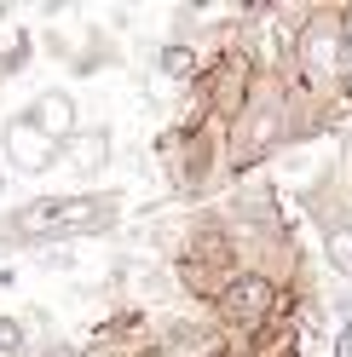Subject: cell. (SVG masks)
Instances as JSON below:
<instances>
[{
	"instance_id": "1",
	"label": "cell",
	"mask_w": 352,
	"mask_h": 357,
	"mask_svg": "<svg viewBox=\"0 0 352 357\" xmlns=\"http://www.w3.org/2000/svg\"><path fill=\"white\" fill-rule=\"evenodd\" d=\"M127 196L122 190H52V196H29L0 213V248L12 254H47V248H75L122 231Z\"/></svg>"
},
{
	"instance_id": "2",
	"label": "cell",
	"mask_w": 352,
	"mask_h": 357,
	"mask_svg": "<svg viewBox=\"0 0 352 357\" xmlns=\"http://www.w3.org/2000/svg\"><path fill=\"white\" fill-rule=\"evenodd\" d=\"M81 132V109L70 86H41L29 104H17L6 121H0V162L24 178H41L64 162L70 139Z\"/></svg>"
},
{
	"instance_id": "3",
	"label": "cell",
	"mask_w": 352,
	"mask_h": 357,
	"mask_svg": "<svg viewBox=\"0 0 352 357\" xmlns=\"http://www.w3.org/2000/svg\"><path fill=\"white\" fill-rule=\"evenodd\" d=\"M283 139H289V93H283L277 81H254L249 104L226 121V167L249 173V167L266 162Z\"/></svg>"
},
{
	"instance_id": "4",
	"label": "cell",
	"mask_w": 352,
	"mask_h": 357,
	"mask_svg": "<svg viewBox=\"0 0 352 357\" xmlns=\"http://www.w3.org/2000/svg\"><path fill=\"white\" fill-rule=\"evenodd\" d=\"M341 52H346V24L335 6H318L295 29V75L312 98L341 93Z\"/></svg>"
},
{
	"instance_id": "5",
	"label": "cell",
	"mask_w": 352,
	"mask_h": 357,
	"mask_svg": "<svg viewBox=\"0 0 352 357\" xmlns=\"http://www.w3.org/2000/svg\"><path fill=\"white\" fill-rule=\"evenodd\" d=\"M214 317H219V334H266L277 317V277L237 265L214 294Z\"/></svg>"
},
{
	"instance_id": "6",
	"label": "cell",
	"mask_w": 352,
	"mask_h": 357,
	"mask_svg": "<svg viewBox=\"0 0 352 357\" xmlns=\"http://www.w3.org/2000/svg\"><path fill=\"white\" fill-rule=\"evenodd\" d=\"M150 357H226V334H219V323L162 317L150 328Z\"/></svg>"
},
{
	"instance_id": "7",
	"label": "cell",
	"mask_w": 352,
	"mask_h": 357,
	"mask_svg": "<svg viewBox=\"0 0 352 357\" xmlns=\"http://www.w3.org/2000/svg\"><path fill=\"white\" fill-rule=\"evenodd\" d=\"M110 155H116V132H110V121H93V127H81L70 150H64V167H70L75 178H98L110 167Z\"/></svg>"
},
{
	"instance_id": "8",
	"label": "cell",
	"mask_w": 352,
	"mask_h": 357,
	"mask_svg": "<svg viewBox=\"0 0 352 357\" xmlns=\"http://www.w3.org/2000/svg\"><path fill=\"white\" fill-rule=\"evenodd\" d=\"M110 63H122V52H116V40H110L104 29H87V52H75V58H70V75H75V81H87V75H98V70H110Z\"/></svg>"
},
{
	"instance_id": "9",
	"label": "cell",
	"mask_w": 352,
	"mask_h": 357,
	"mask_svg": "<svg viewBox=\"0 0 352 357\" xmlns=\"http://www.w3.org/2000/svg\"><path fill=\"white\" fill-rule=\"evenodd\" d=\"M29 63H35V29H24V24H17L6 40H0V86H6L12 75H24Z\"/></svg>"
},
{
	"instance_id": "10",
	"label": "cell",
	"mask_w": 352,
	"mask_h": 357,
	"mask_svg": "<svg viewBox=\"0 0 352 357\" xmlns=\"http://www.w3.org/2000/svg\"><path fill=\"white\" fill-rule=\"evenodd\" d=\"M156 70H162L168 81H196L203 58H196L191 40H162V47H156Z\"/></svg>"
},
{
	"instance_id": "11",
	"label": "cell",
	"mask_w": 352,
	"mask_h": 357,
	"mask_svg": "<svg viewBox=\"0 0 352 357\" xmlns=\"http://www.w3.org/2000/svg\"><path fill=\"white\" fill-rule=\"evenodd\" d=\"M323 259L352 277V219H323Z\"/></svg>"
},
{
	"instance_id": "12",
	"label": "cell",
	"mask_w": 352,
	"mask_h": 357,
	"mask_svg": "<svg viewBox=\"0 0 352 357\" xmlns=\"http://www.w3.org/2000/svg\"><path fill=\"white\" fill-rule=\"evenodd\" d=\"M35 340H29V317L17 311H0V357H29Z\"/></svg>"
},
{
	"instance_id": "13",
	"label": "cell",
	"mask_w": 352,
	"mask_h": 357,
	"mask_svg": "<svg viewBox=\"0 0 352 357\" xmlns=\"http://www.w3.org/2000/svg\"><path fill=\"white\" fill-rule=\"evenodd\" d=\"M29 357H81V346H70V340H58V334H47Z\"/></svg>"
},
{
	"instance_id": "14",
	"label": "cell",
	"mask_w": 352,
	"mask_h": 357,
	"mask_svg": "<svg viewBox=\"0 0 352 357\" xmlns=\"http://www.w3.org/2000/svg\"><path fill=\"white\" fill-rule=\"evenodd\" d=\"M41 265H52V271H75V254H70V248H47Z\"/></svg>"
},
{
	"instance_id": "15",
	"label": "cell",
	"mask_w": 352,
	"mask_h": 357,
	"mask_svg": "<svg viewBox=\"0 0 352 357\" xmlns=\"http://www.w3.org/2000/svg\"><path fill=\"white\" fill-rule=\"evenodd\" d=\"M335 357H352V317H346L341 334H335Z\"/></svg>"
},
{
	"instance_id": "16",
	"label": "cell",
	"mask_w": 352,
	"mask_h": 357,
	"mask_svg": "<svg viewBox=\"0 0 352 357\" xmlns=\"http://www.w3.org/2000/svg\"><path fill=\"white\" fill-rule=\"evenodd\" d=\"M341 93H352V40H346V52H341Z\"/></svg>"
},
{
	"instance_id": "17",
	"label": "cell",
	"mask_w": 352,
	"mask_h": 357,
	"mask_svg": "<svg viewBox=\"0 0 352 357\" xmlns=\"http://www.w3.org/2000/svg\"><path fill=\"white\" fill-rule=\"evenodd\" d=\"M0 288H17V265H0Z\"/></svg>"
},
{
	"instance_id": "18",
	"label": "cell",
	"mask_w": 352,
	"mask_h": 357,
	"mask_svg": "<svg viewBox=\"0 0 352 357\" xmlns=\"http://www.w3.org/2000/svg\"><path fill=\"white\" fill-rule=\"evenodd\" d=\"M341 24H346V40H352V6H346V12H341Z\"/></svg>"
},
{
	"instance_id": "19",
	"label": "cell",
	"mask_w": 352,
	"mask_h": 357,
	"mask_svg": "<svg viewBox=\"0 0 352 357\" xmlns=\"http://www.w3.org/2000/svg\"><path fill=\"white\" fill-rule=\"evenodd\" d=\"M0 196H6V173H0Z\"/></svg>"
}]
</instances>
